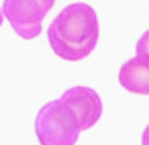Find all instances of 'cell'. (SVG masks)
<instances>
[{
  "label": "cell",
  "mask_w": 149,
  "mask_h": 145,
  "mask_svg": "<svg viewBox=\"0 0 149 145\" xmlns=\"http://www.w3.org/2000/svg\"><path fill=\"white\" fill-rule=\"evenodd\" d=\"M98 19L89 4L66 6L51 21L47 40L55 55L64 60H81L95 51L98 42Z\"/></svg>",
  "instance_id": "cell-1"
},
{
  "label": "cell",
  "mask_w": 149,
  "mask_h": 145,
  "mask_svg": "<svg viewBox=\"0 0 149 145\" xmlns=\"http://www.w3.org/2000/svg\"><path fill=\"white\" fill-rule=\"evenodd\" d=\"M142 145H149V124L146 126V130L142 134Z\"/></svg>",
  "instance_id": "cell-7"
},
{
  "label": "cell",
  "mask_w": 149,
  "mask_h": 145,
  "mask_svg": "<svg viewBox=\"0 0 149 145\" xmlns=\"http://www.w3.org/2000/svg\"><path fill=\"white\" fill-rule=\"evenodd\" d=\"M0 25H2V10H0Z\"/></svg>",
  "instance_id": "cell-8"
},
{
  "label": "cell",
  "mask_w": 149,
  "mask_h": 145,
  "mask_svg": "<svg viewBox=\"0 0 149 145\" xmlns=\"http://www.w3.org/2000/svg\"><path fill=\"white\" fill-rule=\"evenodd\" d=\"M34 128L42 145H74L81 132L77 117L61 100L47 102L38 111Z\"/></svg>",
  "instance_id": "cell-2"
},
{
  "label": "cell",
  "mask_w": 149,
  "mask_h": 145,
  "mask_svg": "<svg viewBox=\"0 0 149 145\" xmlns=\"http://www.w3.org/2000/svg\"><path fill=\"white\" fill-rule=\"evenodd\" d=\"M136 55H147L149 57V30L143 32V36L136 44Z\"/></svg>",
  "instance_id": "cell-6"
},
{
  "label": "cell",
  "mask_w": 149,
  "mask_h": 145,
  "mask_svg": "<svg viewBox=\"0 0 149 145\" xmlns=\"http://www.w3.org/2000/svg\"><path fill=\"white\" fill-rule=\"evenodd\" d=\"M58 100L64 102L74 111V115L77 117V123H79V130H89L91 126H95L102 115L100 96L89 87H72Z\"/></svg>",
  "instance_id": "cell-4"
},
{
  "label": "cell",
  "mask_w": 149,
  "mask_h": 145,
  "mask_svg": "<svg viewBox=\"0 0 149 145\" xmlns=\"http://www.w3.org/2000/svg\"><path fill=\"white\" fill-rule=\"evenodd\" d=\"M119 85L134 94H149V57L136 55L119 70Z\"/></svg>",
  "instance_id": "cell-5"
},
{
  "label": "cell",
  "mask_w": 149,
  "mask_h": 145,
  "mask_svg": "<svg viewBox=\"0 0 149 145\" xmlns=\"http://www.w3.org/2000/svg\"><path fill=\"white\" fill-rule=\"evenodd\" d=\"M55 0H4L2 15L23 40H32L42 32V21Z\"/></svg>",
  "instance_id": "cell-3"
}]
</instances>
